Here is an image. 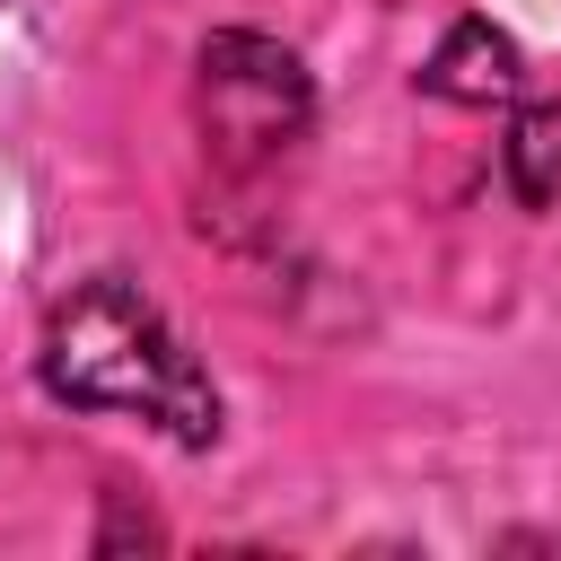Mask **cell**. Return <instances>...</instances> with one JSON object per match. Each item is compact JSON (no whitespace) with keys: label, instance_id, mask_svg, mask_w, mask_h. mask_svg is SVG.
<instances>
[{"label":"cell","instance_id":"obj_1","mask_svg":"<svg viewBox=\"0 0 561 561\" xmlns=\"http://www.w3.org/2000/svg\"><path fill=\"white\" fill-rule=\"evenodd\" d=\"M35 386L61 412H114V421H140L193 456L219 447V430H228V403H219L202 351L131 272H88L44 307Z\"/></svg>","mask_w":561,"mask_h":561},{"label":"cell","instance_id":"obj_2","mask_svg":"<svg viewBox=\"0 0 561 561\" xmlns=\"http://www.w3.org/2000/svg\"><path fill=\"white\" fill-rule=\"evenodd\" d=\"M316 131V79L280 35L219 26L193 53V140L228 184L280 175Z\"/></svg>","mask_w":561,"mask_h":561},{"label":"cell","instance_id":"obj_3","mask_svg":"<svg viewBox=\"0 0 561 561\" xmlns=\"http://www.w3.org/2000/svg\"><path fill=\"white\" fill-rule=\"evenodd\" d=\"M412 88L438 96V105H517V96H526V53H517L508 26H491L482 9H465V18L430 44V61L412 70Z\"/></svg>","mask_w":561,"mask_h":561},{"label":"cell","instance_id":"obj_4","mask_svg":"<svg viewBox=\"0 0 561 561\" xmlns=\"http://www.w3.org/2000/svg\"><path fill=\"white\" fill-rule=\"evenodd\" d=\"M500 167H508L517 210H552L561 202V96H517L508 140H500Z\"/></svg>","mask_w":561,"mask_h":561}]
</instances>
